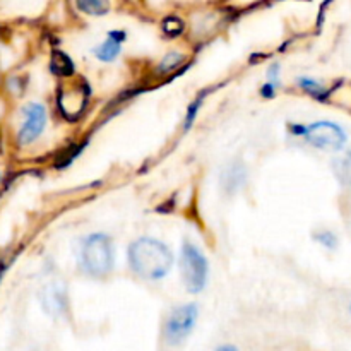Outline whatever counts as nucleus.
I'll return each instance as SVG.
<instances>
[{
	"label": "nucleus",
	"instance_id": "f8f14e48",
	"mask_svg": "<svg viewBox=\"0 0 351 351\" xmlns=\"http://www.w3.org/2000/svg\"><path fill=\"white\" fill-rule=\"evenodd\" d=\"M185 62V55L180 51H170L161 58L160 65H158V72L160 74H170V72L177 71L182 64Z\"/></svg>",
	"mask_w": 351,
	"mask_h": 351
},
{
	"label": "nucleus",
	"instance_id": "2eb2a0df",
	"mask_svg": "<svg viewBox=\"0 0 351 351\" xmlns=\"http://www.w3.org/2000/svg\"><path fill=\"white\" fill-rule=\"evenodd\" d=\"M204 98H206V93L204 95L197 96V98L189 105L187 113H185V119H184V130H189L192 125H194L195 119H197L199 115V110H201V105L204 103Z\"/></svg>",
	"mask_w": 351,
	"mask_h": 351
},
{
	"label": "nucleus",
	"instance_id": "39448f33",
	"mask_svg": "<svg viewBox=\"0 0 351 351\" xmlns=\"http://www.w3.org/2000/svg\"><path fill=\"white\" fill-rule=\"evenodd\" d=\"M197 317L199 308L195 304H185L171 311L163 329L165 339H167L168 345L177 346L184 343L191 336V332L194 331L195 324H197Z\"/></svg>",
	"mask_w": 351,
	"mask_h": 351
},
{
	"label": "nucleus",
	"instance_id": "20e7f679",
	"mask_svg": "<svg viewBox=\"0 0 351 351\" xmlns=\"http://www.w3.org/2000/svg\"><path fill=\"white\" fill-rule=\"evenodd\" d=\"M180 271L185 288L191 293H199L208 283V259L194 243H184L180 252Z\"/></svg>",
	"mask_w": 351,
	"mask_h": 351
},
{
	"label": "nucleus",
	"instance_id": "ddd939ff",
	"mask_svg": "<svg viewBox=\"0 0 351 351\" xmlns=\"http://www.w3.org/2000/svg\"><path fill=\"white\" fill-rule=\"evenodd\" d=\"M223 180H225V189H228V191L233 189V191H235V189H239L240 185L243 184V180H245V171H243L242 167H232L225 173Z\"/></svg>",
	"mask_w": 351,
	"mask_h": 351
},
{
	"label": "nucleus",
	"instance_id": "9d476101",
	"mask_svg": "<svg viewBox=\"0 0 351 351\" xmlns=\"http://www.w3.org/2000/svg\"><path fill=\"white\" fill-rule=\"evenodd\" d=\"M75 5L88 16H105L110 12V0H75Z\"/></svg>",
	"mask_w": 351,
	"mask_h": 351
},
{
	"label": "nucleus",
	"instance_id": "9b49d317",
	"mask_svg": "<svg viewBox=\"0 0 351 351\" xmlns=\"http://www.w3.org/2000/svg\"><path fill=\"white\" fill-rule=\"evenodd\" d=\"M297 84H298V88L304 89V91L307 93L308 96H312V98L324 99L326 96L329 95L328 88H326L321 81H317V79H314V77H298Z\"/></svg>",
	"mask_w": 351,
	"mask_h": 351
},
{
	"label": "nucleus",
	"instance_id": "f03ea898",
	"mask_svg": "<svg viewBox=\"0 0 351 351\" xmlns=\"http://www.w3.org/2000/svg\"><path fill=\"white\" fill-rule=\"evenodd\" d=\"M291 134L304 137L311 146L329 153H341L348 144V134L345 127L329 120H319V122L308 123V125H291Z\"/></svg>",
	"mask_w": 351,
	"mask_h": 351
},
{
	"label": "nucleus",
	"instance_id": "4468645a",
	"mask_svg": "<svg viewBox=\"0 0 351 351\" xmlns=\"http://www.w3.org/2000/svg\"><path fill=\"white\" fill-rule=\"evenodd\" d=\"M314 239L319 245H322L328 250H336L339 245L338 235L335 232H331V230H321V232L315 233Z\"/></svg>",
	"mask_w": 351,
	"mask_h": 351
},
{
	"label": "nucleus",
	"instance_id": "f3484780",
	"mask_svg": "<svg viewBox=\"0 0 351 351\" xmlns=\"http://www.w3.org/2000/svg\"><path fill=\"white\" fill-rule=\"evenodd\" d=\"M280 72H281L280 65L278 64L271 65L269 71H267V82H273V84L280 86Z\"/></svg>",
	"mask_w": 351,
	"mask_h": 351
},
{
	"label": "nucleus",
	"instance_id": "dca6fc26",
	"mask_svg": "<svg viewBox=\"0 0 351 351\" xmlns=\"http://www.w3.org/2000/svg\"><path fill=\"white\" fill-rule=\"evenodd\" d=\"M163 33L167 34L168 38H177L180 36L182 33H184V21L178 19V17H167V19L163 21Z\"/></svg>",
	"mask_w": 351,
	"mask_h": 351
},
{
	"label": "nucleus",
	"instance_id": "a211bd4d",
	"mask_svg": "<svg viewBox=\"0 0 351 351\" xmlns=\"http://www.w3.org/2000/svg\"><path fill=\"white\" fill-rule=\"evenodd\" d=\"M278 88H280V86H278V84H273V82H267L266 81V84H264L263 88H261V95H263L264 98H273V96L276 95Z\"/></svg>",
	"mask_w": 351,
	"mask_h": 351
},
{
	"label": "nucleus",
	"instance_id": "412c9836",
	"mask_svg": "<svg viewBox=\"0 0 351 351\" xmlns=\"http://www.w3.org/2000/svg\"><path fill=\"white\" fill-rule=\"evenodd\" d=\"M350 314H351V304H350Z\"/></svg>",
	"mask_w": 351,
	"mask_h": 351
},
{
	"label": "nucleus",
	"instance_id": "6ab92c4d",
	"mask_svg": "<svg viewBox=\"0 0 351 351\" xmlns=\"http://www.w3.org/2000/svg\"><path fill=\"white\" fill-rule=\"evenodd\" d=\"M341 170L343 175H350L351 177V151H348L346 156L341 160Z\"/></svg>",
	"mask_w": 351,
	"mask_h": 351
},
{
	"label": "nucleus",
	"instance_id": "aec40b11",
	"mask_svg": "<svg viewBox=\"0 0 351 351\" xmlns=\"http://www.w3.org/2000/svg\"><path fill=\"white\" fill-rule=\"evenodd\" d=\"M215 351H240V350L237 348L235 345H221V346H218Z\"/></svg>",
	"mask_w": 351,
	"mask_h": 351
},
{
	"label": "nucleus",
	"instance_id": "f257e3e1",
	"mask_svg": "<svg viewBox=\"0 0 351 351\" xmlns=\"http://www.w3.org/2000/svg\"><path fill=\"white\" fill-rule=\"evenodd\" d=\"M129 266L143 280H161L173 266V254L163 242L151 237H141L129 245Z\"/></svg>",
	"mask_w": 351,
	"mask_h": 351
},
{
	"label": "nucleus",
	"instance_id": "7ed1b4c3",
	"mask_svg": "<svg viewBox=\"0 0 351 351\" xmlns=\"http://www.w3.org/2000/svg\"><path fill=\"white\" fill-rule=\"evenodd\" d=\"M115 263L112 239L105 233H93L82 242L81 267L93 278H103L112 273Z\"/></svg>",
	"mask_w": 351,
	"mask_h": 351
},
{
	"label": "nucleus",
	"instance_id": "1a4fd4ad",
	"mask_svg": "<svg viewBox=\"0 0 351 351\" xmlns=\"http://www.w3.org/2000/svg\"><path fill=\"white\" fill-rule=\"evenodd\" d=\"M51 72L60 77H71L74 74V62L69 57L67 53H64L62 50H55L51 53Z\"/></svg>",
	"mask_w": 351,
	"mask_h": 351
},
{
	"label": "nucleus",
	"instance_id": "0eeeda50",
	"mask_svg": "<svg viewBox=\"0 0 351 351\" xmlns=\"http://www.w3.org/2000/svg\"><path fill=\"white\" fill-rule=\"evenodd\" d=\"M123 41H125V33L123 31H110L106 40L95 50V55L101 62H113L119 57Z\"/></svg>",
	"mask_w": 351,
	"mask_h": 351
},
{
	"label": "nucleus",
	"instance_id": "6e6552de",
	"mask_svg": "<svg viewBox=\"0 0 351 351\" xmlns=\"http://www.w3.org/2000/svg\"><path fill=\"white\" fill-rule=\"evenodd\" d=\"M65 307H67V295H65V290L60 287H53L48 291L47 298H45V308L48 311V314L60 315L65 312Z\"/></svg>",
	"mask_w": 351,
	"mask_h": 351
},
{
	"label": "nucleus",
	"instance_id": "423d86ee",
	"mask_svg": "<svg viewBox=\"0 0 351 351\" xmlns=\"http://www.w3.org/2000/svg\"><path fill=\"white\" fill-rule=\"evenodd\" d=\"M23 113L24 122L19 134H17V141H19L21 146H27V144L34 143L47 127V110L40 103H29V105L24 106Z\"/></svg>",
	"mask_w": 351,
	"mask_h": 351
}]
</instances>
